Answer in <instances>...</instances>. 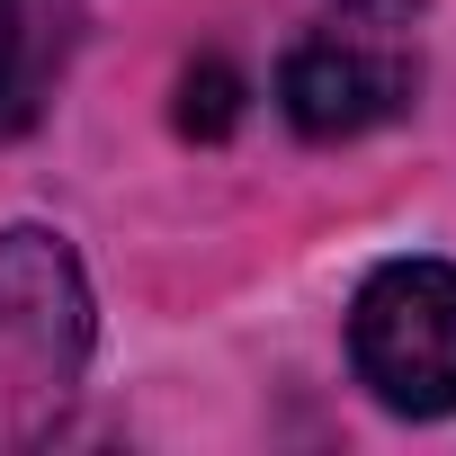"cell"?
<instances>
[{"mask_svg": "<svg viewBox=\"0 0 456 456\" xmlns=\"http://www.w3.org/2000/svg\"><path fill=\"white\" fill-rule=\"evenodd\" d=\"M90 367V278L63 233H0V456H28L72 420Z\"/></svg>", "mask_w": 456, "mask_h": 456, "instance_id": "obj_1", "label": "cell"}, {"mask_svg": "<svg viewBox=\"0 0 456 456\" xmlns=\"http://www.w3.org/2000/svg\"><path fill=\"white\" fill-rule=\"evenodd\" d=\"M349 358L385 411H403V420L456 411V269L385 260L349 305Z\"/></svg>", "mask_w": 456, "mask_h": 456, "instance_id": "obj_2", "label": "cell"}, {"mask_svg": "<svg viewBox=\"0 0 456 456\" xmlns=\"http://www.w3.org/2000/svg\"><path fill=\"white\" fill-rule=\"evenodd\" d=\"M411 90H420V63H411V45H403L394 28H376V19H349V28L305 37V45L287 54V72H278V108H287V126L314 134V143H349V134L403 117Z\"/></svg>", "mask_w": 456, "mask_h": 456, "instance_id": "obj_3", "label": "cell"}, {"mask_svg": "<svg viewBox=\"0 0 456 456\" xmlns=\"http://www.w3.org/2000/svg\"><path fill=\"white\" fill-rule=\"evenodd\" d=\"M233 108H242V81L224 72V63H206V72L179 81V126H188V134H224V126H233Z\"/></svg>", "mask_w": 456, "mask_h": 456, "instance_id": "obj_4", "label": "cell"}, {"mask_svg": "<svg viewBox=\"0 0 456 456\" xmlns=\"http://www.w3.org/2000/svg\"><path fill=\"white\" fill-rule=\"evenodd\" d=\"M28 117V10L0 0V126Z\"/></svg>", "mask_w": 456, "mask_h": 456, "instance_id": "obj_5", "label": "cell"}, {"mask_svg": "<svg viewBox=\"0 0 456 456\" xmlns=\"http://www.w3.org/2000/svg\"><path fill=\"white\" fill-rule=\"evenodd\" d=\"M420 0H340V19H376V28H403Z\"/></svg>", "mask_w": 456, "mask_h": 456, "instance_id": "obj_6", "label": "cell"}]
</instances>
